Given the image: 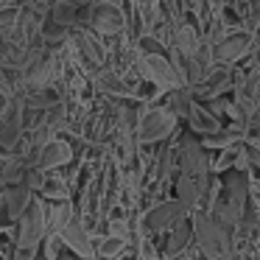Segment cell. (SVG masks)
Returning a JSON list of instances; mask_svg holds the SVG:
<instances>
[{
    "instance_id": "cell-9",
    "label": "cell",
    "mask_w": 260,
    "mask_h": 260,
    "mask_svg": "<svg viewBox=\"0 0 260 260\" xmlns=\"http://www.w3.org/2000/svg\"><path fill=\"white\" fill-rule=\"evenodd\" d=\"M187 218H190V213H187L176 199H165V202H157L146 213L143 230H146V235L148 232H151V235H159V232H171L176 224H182V221H187Z\"/></svg>"
},
{
    "instance_id": "cell-29",
    "label": "cell",
    "mask_w": 260,
    "mask_h": 260,
    "mask_svg": "<svg viewBox=\"0 0 260 260\" xmlns=\"http://www.w3.org/2000/svg\"><path fill=\"white\" fill-rule=\"evenodd\" d=\"M92 3H98V0H92Z\"/></svg>"
},
{
    "instance_id": "cell-20",
    "label": "cell",
    "mask_w": 260,
    "mask_h": 260,
    "mask_svg": "<svg viewBox=\"0 0 260 260\" xmlns=\"http://www.w3.org/2000/svg\"><path fill=\"white\" fill-rule=\"evenodd\" d=\"M81 12H84V9H81L76 0H59V3L51 6V23L70 31L81 23Z\"/></svg>"
},
{
    "instance_id": "cell-18",
    "label": "cell",
    "mask_w": 260,
    "mask_h": 260,
    "mask_svg": "<svg viewBox=\"0 0 260 260\" xmlns=\"http://www.w3.org/2000/svg\"><path fill=\"white\" fill-rule=\"evenodd\" d=\"M193 243V226H190V218L176 224L174 230L168 232V241H165V254L168 260H176L179 254H185Z\"/></svg>"
},
{
    "instance_id": "cell-10",
    "label": "cell",
    "mask_w": 260,
    "mask_h": 260,
    "mask_svg": "<svg viewBox=\"0 0 260 260\" xmlns=\"http://www.w3.org/2000/svg\"><path fill=\"white\" fill-rule=\"evenodd\" d=\"M252 51H254V37L249 31H232L218 45H213V64L232 68L238 62H246Z\"/></svg>"
},
{
    "instance_id": "cell-19",
    "label": "cell",
    "mask_w": 260,
    "mask_h": 260,
    "mask_svg": "<svg viewBox=\"0 0 260 260\" xmlns=\"http://www.w3.org/2000/svg\"><path fill=\"white\" fill-rule=\"evenodd\" d=\"M73 42H76V48L84 53V59L92 64V68H101V64H104L107 51H104V45H101V42H98L87 28H76V31H73Z\"/></svg>"
},
{
    "instance_id": "cell-22",
    "label": "cell",
    "mask_w": 260,
    "mask_h": 260,
    "mask_svg": "<svg viewBox=\"0 0 260 260\" xmlns=\"http://www.w3.org/2000/svg\"><path fill=\"white\" fill-rule=\"evenodd\" d=\"M126 243L123 238H115V235H104L101 241L95 243V257L98 260H118L120 254L126 252Z\"/></svg>"
},
{
    "instance_id": "cell-1",
    "label": "cell",
    "mask_w": 260,
    "mask_h": 260,
    "mask_svg": "<svg viewBox=\"0 0 260 260\" xmlns=\"http://www.w3.org/2000/svg\"><path fill=\"white\" fill-rule=\"evenodd\" d=\"M249 204V174L243 171H226L221 176V193L213 204V218H218L226 230H235L241 224Z\"/></svg>"
},
{
    "instance_id": "cell-7",
    "label": "cell",
    "mask_w": 260,
    "mask_h": 260,
    "mask_svg": "<svg viewBox=\"0 0 260 260\" xmlns=\"http://www.w3.org/2000/svg\"><path fill=\"white\" fill-rule=\"evenodd\" d=\"M81 23L101 37H118L126 28L123 9L112 6V3H92L90 9L81 12Z\"/></svg>"
},
{
    "instance_id": "cell-24",
    "label": "cell",
    "mask_w": 260,
    "mask_h": 260,
    "mask_svg": "<svg viewBox=\"0 0 260 260\" xmlns=\"http://www.w3.org/2000/svg\"><path fill=\"white\" fill-rule=\"evenodd\" d=\"M109 235L129 241V221H123V218H112V221H109Z\"/></svg>"
},
{
    "instance_id": "cell-31",
    "label": "cell",
    "mask_w": 260,
    "mask_h": 260,
    "mask_svg": "<svg viewBox=\"0 0 260 260\" xmlns=\"http://www.w3.org/2000/svg\"><path fill=\"white\" fill-rule=\"evenodd\" d=\"M157 260H159V257H157Z\"/></svg>"
},
{
    "instance_id": "cell-11",
    "label": "cell",
    "mask_w": 260,
    "mask_h": 260,
    "mask_svg": "<svg viewBox=\"0 0 260 260\" xmlns=\"http://www.w3.org/2000/svg\"><path fill=\"white\" fill-rule=\"evenodd\" d=\"M207 179H193V176H176V202L187 210V213H196L202 210V202H204V190H207Z\"/></svg>"
},
{
    "instance_id": "cell-4",
    "label": "cell",
    "mask_w": 260,
    "mask_h": 260,
    "mask_svg": "<svg viewBox=\"0 0 260 260\" xmlns=\"http://www.w3.org/2000/svg\"><path fill=\"white\" fill-rule=\"evenodd\" d=\"M179 120L168 112L165 107H148L137 115V129H135V140L140 146H154V143L171 140L176 135Z\"/></svg>"
},
{
    "instance_id": "cell-5",
    "label": "cell",
    "mask_w": 260,
    "mask_h": 260,
    "mask_svg": "<svg viewBox=\"0 0 260 260\" xmlns=\"http://www.w3.org/2000/svg\"><path fill=\"white\" fill-rule=\"evenodd\" d=\"M53 232L59 235L62 246H68L70 252H73V257H79V260H95V241H92V232L87 230V224L76 213L70 215L68 221H62V224H59Z\"/></svg>"
},
{
    "instance_id": "cell-14",
    "label": "cell",
    "mask_w": 260,
    "mask_h": 260,
    "mask_svg": "<svg viewBox=\"0 0 260 260\" xmlns=\"http://www.w3.org/2000/svg\"><path fill=\"white\" fill-rule=\"evenodd\" d=\"M31 56H34V53H28L20 42H14L12 37H0V68L6 70V73L9 70L28 68Z\"/></svg>"
},
{
    "instance_id": "cell-28",
    "label": "cell",
    "mask_w": 260,
    "mask_h": 260,
    "mask_svg": "<svg viewBox=\"0 0 260 260\" xmlns=\"http://www.w3.org/2000/svg\"><path fill=\"white\" fill-rule=\"evenodd\" d=\"M249 146H252V148H257V151H260V137H257V140H252Z\"/></svg>"
},
{
    "instance_id": "cell-26",
    "label": "cell",
    "mask_w": 260,
    "mask_h": 260,
    "mask_svg": "<svg viewBox=\"0 0 260 260\" xmlns=\"http://www.w3.org/2000/svg\"><path fill=\"white\" fill-rule=\"evenodd\" d=\"M14 92V84H12V79H9V73L3 68H0V95H12Z\"/></svg>"
},
{
    "instance_id": "cell-12",
    "label": "cell",
    "mask_w": 260,
    "mask_h": 260,
    "mask_svg": "<svg viewBox=\"0 0 260 260\" xmlns=\"http://www.w3.org/2000/svg\"><path fill=\"white\" fill-rule=\"evenodd\" d=\"M70 157H73V148H70V143H64L62 137H56V140H48L45 146H40V151H37V171L62 168L64 162H70Z\"/></svg>"
},
{
    "instance_id": "cell-21",
    "label": "cell",
    "mask_w": 260,
    "mask_h": 260,
    "mask_svg": "<svg viewBox=\"0 0 260 260\" xmlns=\"http://www.w3.org/2000/svg\"><path fill=\"white\" fill-rule=\"evenodd\" d=\"M190 104H193V92L187 87H179V90H171L165 95V109L174 115L176 120H185L187 112H190Z\"/></svg>"
},
{
    "instance_id": "cell-30",
    "label": "cell",
    "mask_w": 260,
    "mask_h": 260,
    "mask_svg": "<svg viewBox=\"0 0 260 260\" xmlns=\"http://www.w3.org/2000/svg\"><path fill=\"white\" fill-rule=\"evenodd\" d=\"M0 9H3V6H0Z\"/></svg>"
},
{
    "instance_id": "cell-15",
    "label": "cell",
    "mask_w": 260,
    "mask_h": 260,
    "mask_svg": "<svg viewBox=\"0 0 260 260\" xmlns=\"http://www.w3.org/2000/svg\"><path fill=\"white\" fill-rule=\"evenodd\" d=\"M31 202H34V193H31L25 185H12V187L3 190V207H6L9 221H20V218H23Z\"/></svg>"
},
{
    "instance_id": "cell-17",
    "label": "cell",
    "mask_w": 260,
    "mask_h": 260,
    "mask_svg": "<svg viewBox=\"0 0 260 260\" xmlns=\"http://www.w3.org/2000/svg\"><path fill=\"white\" fill-rule=\"evenodd\" d=\"M202 34H199V28L193 23H179L174 31V51L182 53V56L193 59L199 53V48H202Z\"/></svg>"
},
{
    "instance_id": "cell-13",
    "label": "cell",
    "mask_w": 260,
    "mask_h": 260,
    "mask_svg": "<svg viewBox=\"0 0 260 260\" xmlns=\"http://www.w3.org/2000/svg\"><path fill=\"white\" fill-rule=\"evenodd\" d=\"M187 129L193 132V135H199V137H207V135H215V132H221V120L215 118V115H210L207 112V107L204 104H199V101H193L190 104V112H187Z\"/></svg>"
},
{
    "instance_id": "cell-25",
    "label": "cell",
    "mask_w": 260,
    "mask_h": 260,
    "mask_svg": "<svg viewBox=\"0 0 260 260\" xmlns=\"http://www.w3.org/2000/svg\"><path fill=\"white\" fill-rule=\"evenodd\" d=\"M42 196H45V199H56V202H68V196H70V193L68 190H62V187H59V185H51V187H42Z\"/></svg>"
},
{
    "instance_id": "cell-2",
    "label": "cell",
    "mask_w": 260,
    "mask_h": 260,
    "mask_svg": "<svg viewBox=\"0 0 260 260\" xmlns=\"http://www.w3.org/2000/svg\"><path fill=\"white\" fill-rule=\"evenodd\" d=\"M193 241L204 260H230L232 257V230H226L218 218L210 213H190Z\"/></svg>"
},
{
    "instance_id": "cell-3",
    "label": "cell",
    "mask_w": 260,
    "mask_h": 260,
    "mask_svg": "<svg viewBox=\"0 0 260 260\" xmlns=\"http://www.w3.org/2000/svg\"><path fill=\"white\" fill-rule=\"evenodd\" d=\"M48 210L51 204H45V199L34 196V202L28 204L25 215L17 221V246H14V260H34L40 254V246L48 235Z\"/></svg>"
},
{
    "instance_id": "cell-16",
    "label": "cell",
    "mask_w": 260,
    "mask_h": 260,
    "mask_svg": "<svg viewBox=\"0 0 260 260\" xmlns=\"http://www.w3.org/2000/svg\"><path fill=\"white\" fill-rule=\"evenodd\" d=\"M95 84L101 92H107V95H115V98H132L137 95V84L135 81H126L120 73H115V70H101V73L95 76Z\"/></svg>"
},
{
    "instance_id": "cell-6",
    "label": "cell",
    "mask_w": 260,
    "mask_h": 260,
    "mask_svg": "<svg viewBox=\"0 0 260 260\" xmlns=\"http://www.w3.org/2000/svg\"><path fill=\"white\" fill-rule=\"evenodd\" d=\"M137 70H140L143 79H146L148 84H154L159 92H171V90L185 87L182 76L176 73V68L171 64L168 56H137Z\"/></svg>"
},
{
    "instance_id": "cell-8",
    "label": "cell",
    "mask_w": 260,
    "mask_h": 260,
    "mask_svg": "<svg viewBox=\"0 0 260 260\" xmlns=\"http://www.w3.org/2000/svg\"><path fill=\"white\" fill-rule=\"evenodd\" d=\"M176 162H179L182 176H193V179H207L210 176V157L193 135H185L176 143Z\"/></svg>"
},
{
    "instance_id": "cell-27",
    "label": "cell",
    "mask_w": 260,
    "mask_h": 260,
    "mask_svg": "<svg viewBox=\"0 0 260 260\" xmlns=\"http://www.w3.org/2000/svg\"><path fill=\"white\" fill-rule=\"evenodd\" d=\"M59 260H79V257H73V254H59Z\"/></svg>"
},
{
    "instance_id": "cell-23",
    "label": "cell",
    "mask_w": 260,
    "mask_h": 260,
    "mask_svg": "<svg viewBox=\"0 0 260 260\" xmlns=\"http://www.w3.org/2000/svg\"><path fill=\"white\" fill-rule=\"evenodd\" d=\"M20 25V6L17 3H9V6L0 9V37H12Z\"/></svg>"
}]
</instances>
